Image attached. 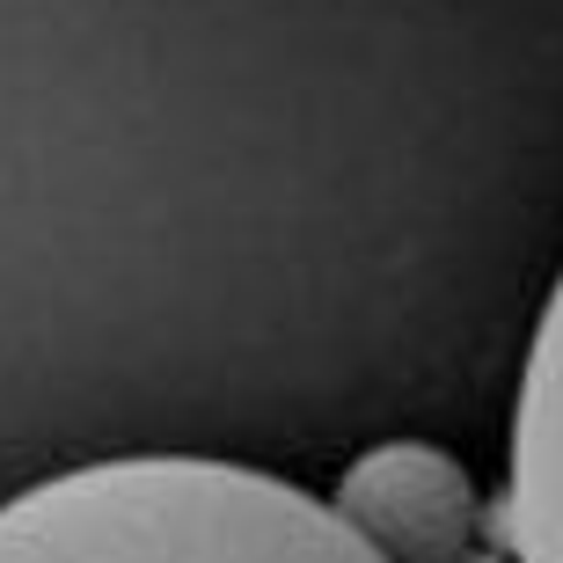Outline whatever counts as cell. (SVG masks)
<instances>
[{
	"label": "cell",
	"mask_w": 563,
	"mask_h": 563,
	"mask_svg": "<svg viewBox=\"0 0 563 563\" xmlns=\"http://www.w3.org/2000/svg\"><path fill=\"white\" fill-rule=\"evenodd\" d=\"M336 512L374 542L380 563H490L476 549V534L490 527L476 483L461 476V461L418 439L352 461L336 483Z\"/></svg>",
	"instance_id": "7a4b0ae2"
},
{
	"label": "cell",
	"mask_w": 563,
	"mask_h": 563,
	"mask_svg": "<svg viewBox=\"0 0 563 563\" xmlns=\"http://www.w3.org/2000/svg\"><path fill=\"white\" fill-rule=\"evenodd\" d=\"M0 563H380L336 505L242 461L125 454L0 505Z\"/></svg>",
	"instance_id": "6da1fadb"
},
{
	"label": "cell",
	"mask_w": 563,
	"mask_h": 563,
	"mask_svg": "<svg viewBox=\"0 0 563 563\" xmlns=\"http://www.w3.org/2000/svg\"><path fill=\"white\" fill-rule=\"evenodd\" d=\"M505 563H563V272L527 336L520 396H512V461L490 512Z\"/></svg>",
	"instance_id": "3957f363"
}]
</instances>
